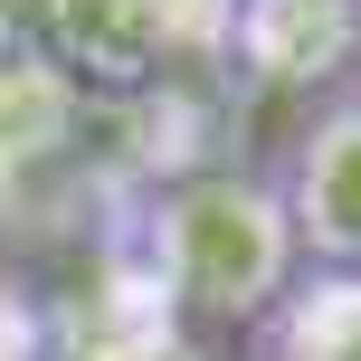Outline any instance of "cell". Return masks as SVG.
<instances>
[{
    "instance_id": "6da1fadb",
    "label": "cell",
    "mask_w": 361,
    "mask_h": 361,
    "mask_svg": "<svg viewBox=\"0 0 361 361\" xmlns=\"http://www.w3.org/2000/svg\"><path fill=\"white\" fill-rule=\"evenodd\" d=\"M143 276L171 305V324L257 333V314L305 276V247H295V219L257 162H209L143 200Z\"/></svg>"
},
{
    "instance_id": "7a4b0ae2",
    "label": "cell",
    "mask_w": 361,
    "mask_h": 361,
    "mask_svg": "<svg viewBox=\"0 0 361 361\" xmlns=\"http://www.w3.org/2000/svg\"><path fill=\"white\" fill-rule=\"evenodd\" d=\"M276 200L295 219L305 267H361V76L333 95H314L276 143Z\"/></svg>"
},
{
    "instance_id": "3957f363",
    "label": "cell",
    "mask_w": 361,
    "mask_h": 361,
    "mask_svg": "<svg viewBox=\"0 0 361 361\" xmlns=\"http://www.w3.org/2000/svg\"><path fill=\"white\" fill-rule=\"evenodd\" d=\"M228 76L267 95H333L361 76V0H238Z\"/></svg>"
},
{
    "instance_id": "277c9868",
    "label": "cell",
    "mask_w": 361,
    "mask_h": 361,
    "mask_svg": "<svg viewBox=\"0 0 361 361\" xmlns=\"http://www.w3.org/2000/svg\"><path fill=\"white\" fill-rule=\"evenodd\" d=\"M76 105H86V95L38 48H0V190H10V180H38L48 162H67Z\"/></svg>"
},
{
    "instance_id": "5b68a950",
    "label": "cell",
    "mask_w": 361,
    "mask_h": 361,
    "mask_svg": "<svg viewBox=\"0 0 361 361\" xmlns=\"http://www.w3.org/2000/svg\"><path fill=\"white\" fill-rule=\"evenodd\" d=\"M247 343L257 361H361V267H305Z\"/></svg>"
},
{
    "instance_id": "8992f818",
    "label": "cell",
    "mask_w": 361,
    "mask_h": 361,
    "mask_svg": "<svg viewBox=\"0 0 361 361\" xmlns=\"http://www.w3.org/2000/svg\"><path fill=\"white\" fill-rule=\"evenodd\" d=\"M143 19H152V48H162V67H200V76H228L238 0H143Z\"/></svg>"
},
{
    "instance_id": "52a82bcc",
    "label": "cell",
    "mask_w": 361,
    "mask_h": 361,
    "mask_svg": "<svg viewBox=\"0 0 361 361\" xmlns=\"http://www.w3.org/2000/svg\"><path fill=\"white\" fill-rule=\"evenodd\" d=\"M57 361H219L200 343L190 324H171V314H143V324H95V333H67V352Z\"/></svg>"
},
{
    "instance_id": "ba28073f",
    "label": "cell",
    "mask_w": 361,
    "mask_h": 361,
    "mask_svg": "<svg viewBox=\"0 0 361 361\" xmlns=\"http://www.w3.org/2000/svg\"><path fill=\"white\" fill-rule=\"evenodd\" d=\"M48 10V0H0V29H10V19H38Z\"/></svg>"
}]
</instances>
